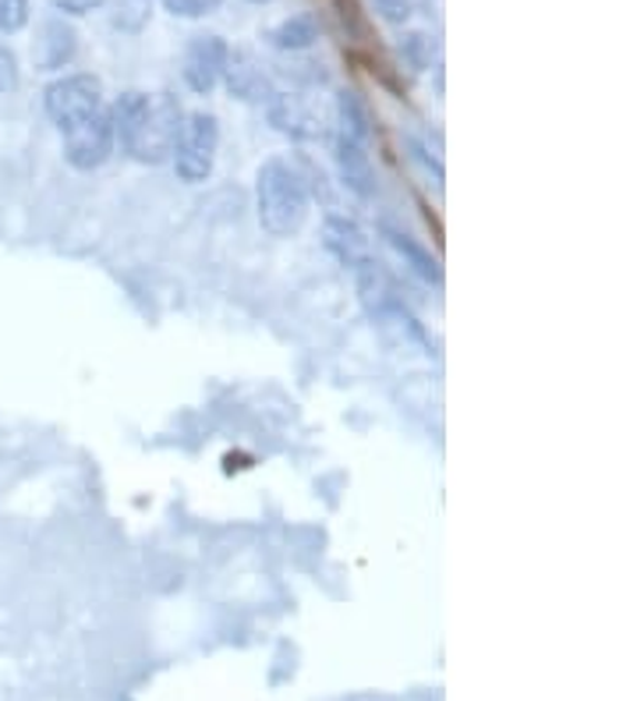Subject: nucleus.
I'll return each instance as SVG.
<instances>
[{
    "mask_svg": "<svg viewBox=\"0 0 637 701\" xmlns=\"http://www.w3.org/2000/svg\"><path fill=\"white\" fill-rule=\"evenodd\" d=\"M372 113L355 89H340L334 103V135L361 146H372Z\"/></svg>",
    "mask_w": 637,
    "mask_h": 701,
    "instance_id": "obj_10",
    "label": "nucleus"
},
{
    "mask_svg": "<svg viewBox=\"0 0 637 701\" xmlns=\"http://www.w3.org/2000/svg\"><path fill=\"white\" fill-rule=\"evenodd\" d=\"M181 107L173 103V96H149L142 89L121 92L110 107V128H113V146H121L125 156L139 164H167L173 152V139L181 128Z\"/></svg>",
    "mask_w": 637,
    "mask_h": 701,
    "instance_id": "obj_2",
    "label": "nucleus"
},
{
    "mask_svg": "<svg viewBox=\"0 0 637 701\" xmlns=\"http://www.w3.org/2000/svg\"><path fill=\"white\" fill-rule=\"evenodd\" d=\"M170 14H181V18H202V14H212L223 0H163Z\"/></svg>",
    "mask_w": 637,
    "mask_h": 701,
    "instance_id": "obj_17",
    "label": "nucleus"
},
{
    "mask_svg": "<svg viewBox=\"0 0 637 701\" xmlns=\"http://www.w3.org/2000/svg\"><path fill=\"white\" fill-rule=\"evenodd\" d=\"M382 230V238H386V245H390L397 256L404 259V266H408L418 280H425V284H442V266H439V259L432 256L429 248L425 245H418L411 234H404V230H397V227H390V224H382L379 227Z\"/></svg>",
    "mask_w": 637,
    "mask_h": 701,
    "instance_id": "obj_11",
    "label": "nucleus"
},
{
    "mask_svg": "<svg viewBox=\"0 0 637 701\" xmlns=\"http://www.w3.org/2000/svg\"><path fill=\"white\" fill-rule=\"evenodd\" d=\"M400 53L408 57V65L415 71H425V68H429V61H432V39L425 32H408L400 39Z\"/></svg>",
    "mask_w": 637,
    "mask_h": 701,
    "instance_id": "obj_14",
    "label": "nucleus"
},
{
    "mask_svg": "<svg viewBox=\"0 0 637 701\" xmlns=\"http://www.w3.org/2000/svg\"><path fill=\"white\" fill-rule=\"evenodd\" d=\"M223 82H227V89L235 92L238 100H245V103H269V96H273V86H269V75L262 71V65H259L248 50L227 53Z\"/></svg>",
    "mask_w": 637,
    "mask_h": 701,
    "instance_id": "obj_9",
    "label": "nucleus"
},
{
    "mask_svg": "<svg viewBox=\"0 0 637 701\" xmlns=\"http://www.w3.org/2000/svg\"><path fill=\"white\" fill-rule=\"evenodd\" d=\"M50 4L61 11V14H74V18H82V14H89V11H96V8H103L107 0H50Z\"/></svg>",
    "mask_w": 637,
    "mask_h": 701,
    "instance_id": "obj_19",
    "label": "nucleus"
},
{
    "mask_svg": "<svg viewBox=\"0 0 637 701\" xmlns=\"http://www.w3.org/2000/svg\"><path fill=\"white\" fill-rule=\"evenodd\" d=\"M266 39L273 43L277 50H308V47H316V39H319V26H316V18L312 14H291V18H283V22H277L273 29L266 32Z\"/></svg>",
    "mask_w": 637,
    "mask_h": 701,
    "instance_id": "obj_13",
    "label": "nucleus"
},
{
    "mask_svg": "<svg viewBox=\"0 0 637 701\" xmlns=\"http://www.w3.org/2000/svg\"><path fill=\"white\" fill-rule=\"evenodd\" d=\"M29 0H0V36H14L29 26Z\"/></svg>",
    "mask_w": 637,
    "mask_h": 701,
    "instance_id": "obj_15",
    "label": "nucleus"
},
{
    "mask_svg": "<svg viewBox=\"0 0 637 701\" xmlns=\"http://www.w3.org/2000/svg\"><path fill=\"white\" fill-rule=\"evenodd\" d=\"M266 107H269V125L295 142H319L334 131V117L319 107L316 96L273 92Z\"/></svg>",
    "mask_w": 637,
    "mask_h": 701,
    "instance_id": "obj_5",
    "label": "nucleus"
},
{
    "mask_svg": "<svg viewBox=\"0 0 637 701\" xmlns=\"http://www.w3.org/2000/svg\"><path fill=\"white\" fill-rule=\"evenodd\" d=\"M18 86V61L8 47H0V96Z\"/></svg>",
    "mask_w": 637,
    "mask_h": 701,
    "instance_id": "obj_18",
    "label": "nucleus"
},
{
    "mask_svg": "<svg viewBox=\"0 0 637 701\" xmlns=\"http://www.w3.org/2000/svg\"><path fill=\"white\" fill-rule=\"evenodd\" d=\"M227 53L230 47L223 43V36H196L185 50V86L196 96H209L223 82V68H227Z\"/></svg>",
    "mask_w": 637,
    "mask_h": 701,
    "instance_id": "obj_6",
    "label": "nucleus"
},
{
    "mask_svg": "<svg viewBox=\"0 0 637 701\" xmlns=\"http://www.w3.org/2000/svg\"><path fill=\"white\" fill-rule=\"evenodd\" d=\"M372 8H376V14L382 18V22H390V26H404V22H411V14H415V0H372Z\"/></svg>",
    "mask_w": 637,
    "mask_h": 701,
    "instance_id": "obj_16",
    "label": "nucleus"
},
{
    "mask_svg": "<svg viewBox=\"0 0 637 701\" xmlns=\"http://www.w3.org/2000/svg\"><path fill=\"white\" fill-rule=\"evenodd\" d=\"M220 149V121L206 110H191L181 117L178 139H173V170L185 185H202L209 181L212 164H217Z\"/></svg>",
    "mask_w": 637,
    "mask_h": 701,
    "instance_id": "obj_4",
    "label": "nucleus"
},
{
    "mask_svg": "<svg viewBox=\"0 0 637 701\" xmlns=\"http://www.w3.org/2000/svg\"><path fill=\"white\" fill-rule=\"evenodd\" d=\"M408 146H411V152H415V160H421V164H425V170H429L432 178H436V185H442V167H439V160H432L429 149H425L418 139H408Z\"/></svg>",
    "mask_w": 637,
    "mask_h": 701,
    "instance_id": "obj_20",
    "label": "nucleus"
},
{
    "mask_svg": "<svg viewBox=\"0 0 637 701\" xmlns=\"http://www.w3.org/2000/svg\"><path fill=\"white\" fill-rule=\"evenodd\" d=\"M334 160H337L340 185L351 195H358V199H372L379 185H376L369 146L351 142V139H337V135H334Z\"/></svg>",
    "mask_w": 637,
    "mask_h": 701,
    "instance_id": "obj_8",
    "label": "nucleus"
},
{
    "mask_svg": "<svg viewBox=\"0 0 637 701\" xmlns=\"http://www.w3.org/2000/svg\"><path fill=\"white\" fill-rule=\"evenodd\" d=\"M256 209L266 234L295 238L312 213V191H308L305 170L287 156H269L256 170Z\"/></svg>",
    "mask_w": 637,
    "mask_h": 701,
    "instance_id": "obj_3",
    "label": "nucleus"
},
{
    "mask_svg": "<svg viewBox=\"0 0 637 701\" xmlns=\"http://www.w3.org/2000/svg\"><path fill=\"white\" fill-rule=\"evenodd\" d=\"M43 110L64 139V160L74 170H100L113 152V128L103 82L96 75H61L43 89Z\"/></svg>",
    "mask_w": 637,
    "mask_h": 701,
    "instance_id": "obj_1",
    "label": "nucleus"
},
{
    "mask_svg": "<svg viewBox=\"0 0 637 701\" xmlns=\"http://www.w3.org/2000/svg\"><path fill=\"white\" fill-rule=\"evenodd\" d=\"M74 57V29L64 26L61 18H50L43 26V39L36 43V65L43 71H61Z\"/></svg>",
    "mask_w": 637,
    "mask_h": 701,
    "instance_id": "obj_12",
    "label": "nucleus"
},
{
    "mask_svg": "<svg viewBox=\"0 0 637 701\" xmlns=\"http://www.w3.org/2000/svg\"><path fill=\"white\" fill-rule=\"evenodd\" d=\"M322 245L326 251L347 269H358L361 263L372 259V245H369V234H365L351 217H340V213H330V217L322 220Z\"/></svg>",
    "mask_w": 637,
    "mask_h": 701,
    "instance_id": "obj_7",
    "label": "nucleus"
}]
</instances>
